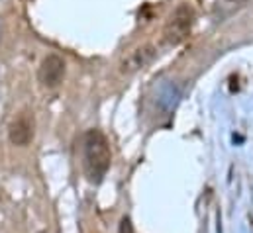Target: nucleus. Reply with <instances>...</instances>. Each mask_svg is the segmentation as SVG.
<instances>
[{
  "label": "nucleus",
  "mask_w": 253,
  "mask_h": 233,
  "mask_svg": "<svg viewBox=\"0 0 253 233\" xmlns=\"http://www.w3.org/2000/svg\"><path fill=\"white\" fill-rule=\"evenodd\" d=\"M118 233H135L133 232V224H131V220L124 216L122 220H120V228H118Z\"/></svg>",
  "instance_id": "423d86ee"
},
{
  "label": "nucleus",
  "mask_w": 253,
  "mask_h": 233,
  "mask_svg": "<svg viewBox=\"0 0 253 233\" xmlns=\"http://www.w3.org/2000/svg\"><path fill=\"white\" fill-rule=\"evenodd\" d=\"M8 137L14 145L18 147H26L30 145V141L34 139V121L30 119L28 114H20L16 117L10 127H8Z\"/></svg>",
  "instance_id": "39448f33"
},
{
  "label": "nucleus",
  "mask_w": 253,
  "mask_h": 233,
  "mask_svg": "<svg viewBox=\"0 0 253 233\" xmlns=\"http://www.w3.org/2000/svg\"><path fill=\"white\" fill-rule=\"evenodd\" d=\"M83 167L90 184H100L110 169V147L102 131L88 129L83 137Z\"/></svg>",
  "instance_id": "f257e3e1"
},
{
  "label": "nucleus",
  "mask_w": 253,
  "mask_h": 233,
  "mask_svg": "<svg viewBox=\"0 0 253 233\" xmlns=\"http://www.w3.org/2000/svg\"><path fill=\"white\" fill-rule=\"evenodd\" d=\"M230 2H240V0H230Z\"/></svg>",
  "instance_id": "0eeeda50"
},
{
  "label": "nucleus",
  "mask_w": 253,
  "mask_h": 233,
  "mask_svg": "<svg viewBox=\"0 0 253 233\" xmlns=\"http://www.w3.org/2000/svg\"><path fill=\"white\" fill-rule=\"evenodd\" d=\"M192 24H194V10L185 2L179 4L163 28V43H167V45L183 43L190 36Z\"/></svg>",
  "instance_id": "f03ea898"
},
{
  "label": "nucleus",
  "mask_w": 253,
  "mask_h": 233,
  "mask_svg": "<svg viewBox=\"0 0 253 233\" xmlns=\"http://www.w3.org/2000/svg\"><path fill=\"white\" fill-rule=\"evenodd\" d=\"M40 233H45V232H40Z\"/></svg>",
  "instance_id": "6e6552de"
},
{
  "label": "nucleus",
  "mask_w": 253,
  "mask_h": 233,
  "mask_svg": "<svg viewBox=\"0 0 253 233\" xmlns=\"http://www.w3.org/2000/svg\"><path fill=\"white\" fill-rule=\"evenodd\" d=\"M155 55H157V47H155V45H151V43L139 45V47H135L131 53H127L126 59L122 61V65H120V73L131 75V73H135V71L147 67V65L155 59Z\"/></svg>",
  "instance_id": "20e7f679"
},
{
  "label": "nucleus",
  "mask_w": 253,
  "mask_h": 233,
  "mask_svg": "<svg viewBox=\"0 0 253 233\" xmlns=\"http://www.w3.org/2000/svg\"><path fill=\"white\" fill-rule=\"evenodd\" d=\"M65 77V61L59 55L51 53L42 61L40 71H38V78L42 82V86L45 88H55L61 84Z\"/></svg>",
  "instance_id": "7ed1b4c3"
}]
</instances>
